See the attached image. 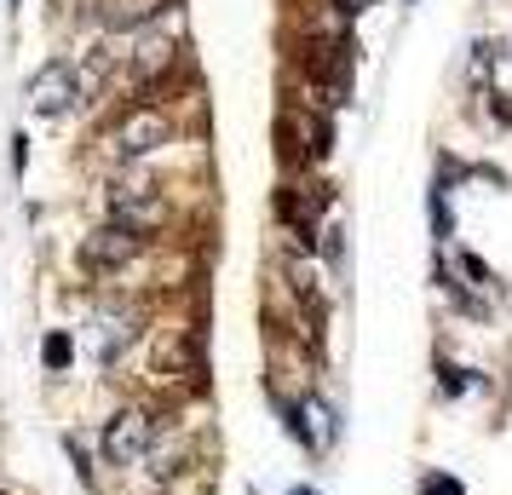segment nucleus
<instances>
[{"label":"nucleus","instance_id":"nucleus-5","mask_svg":"<svg viewBox=\"0 0 512 495\" xmlns=\"http://www.w3.org/2000/svg\"><path fill=\"white\" fill-rule=\"evenodd\" d=\"M75 98H81V75L70 64H47V70L29 81V110L35 116H70Z\"/></svg>","mask_w":512,"mask_h":495},{"label":"nucleus","instance_id":"nucleus-6","mask_svg":"<svg viewBox=\"0 0 512 495\" xmlns=\"http://www.w3.org/2000/svg\"><path fill=\"white\" fill-rule=\"evenodd\" d=\"M282 133L294 139V150H300L305 162H323L328 150H334V127L323 116H311V110H282Z\"/></svg>","mask_w":512,"mask_h":495},{"label":"nucleus","instance_id":"nucleus-2","mask_svg":"<svg viewBox=\"0 0 512 495\" xmlns=\"http://www.w3.org/2000/svg\"><path fill=\"white\" fill-rule=\"evenodd\" d=\"M156 438H162V415L144 409V403H133V409H121L116 421L104 426V455H110L116 467H133V461H144V455L156 449Z\"/></svg>","mask_w":512,"mask_h":495},{"label":"nucleus","instance_id":"nucleus-9","mask_svg":"<svg viewBox=\"0 0 512 495\" xmlns=\"http://www.w3.org/2000/svg\"><path fill=\"white\" fill-rule=\"evenodd\" d=\"M190 352H196L190 329H167L162 340H156V369H162V375H190Z\"/></svg>","mask_w":512,"mask_h":495},{"label":"nucleus","instance_id":"nucleus-11","mask_svg":"<svg viewBox=\"0 0 512 495\" xmlns=\"http://www.w3.org/2000/svg\"><path fill=\"white\" fill-rule=\"evenodd\" d=\"M420 495H461V484H455V478H443V472H432V478L420 484Z\"/></svg>","mask_w":512,"mask_h":495},{"label":"nucleus","instance_id":"nucleus-7","mask_svg":"<svg viewBox=\"0 0 512 495\" xmlns=\"http://www.w3.org/2000/svg\"><path fill=\"white\" fill-rule=\"evenodd\" d=\"M167 6H173V0H98V24L116 29V35L121 29H150Z\"/></svg>","mask_w":512,"mask_h":495},{"label":"nucleus","instance_id":"nucleus-10","mask_svg":"<svg viewBox=\"0 0 512 495\" xmlns=\"http://www.w3.org/2000/svg\"><path fill=\"white\" fill-rule=\"evenodd\" d=\"M41 357H47V369H70V340H64V334H47Z\"/></svg>","mask_w":512,"mask_h":495},{"label":"nucleus","instance_id":"nucleus-3","mask_svg":"<svg viewBox=\"0 0 512 495\" xmlns=\"http://www.w3.org/2000/svg\"><path fill=\"white\" fill-rule=\"evenodd\" d=\"M167 139H173V121H167V110L139 104V110L121 121L116 133H110V156H116V162H139V156H156Z\"/></svg>","mask_w":512,"mask_h":495},{"label":"nucleus","instance_id":"nucleus-8","mask_svg":"<svg viewBox=\"0 0 512 495\" xmlns=\"http://www.w3.org/2000/svg\"><path fill=\"white\" fill-rule=\"evenodd\" d=\"M173 58H179L173 35H144L139 52H133V70H139V81H156L162 70H173Z\"/></svg>","mask_w":512,"mask_h":495},{"label":"nucleus","instance_id":"nucleus-12","mask_svg":"<svg viewBox=\"0 0 512 495\" xmlns=\"http://www.w3.org/2000/svg\"><path fill=\"white\" fill-rule=\"evenodd\" d=\"M334 6H340V12H346V18H351V12H369L374 0H334Z\"/></svg>","mask_w":512,"mask_h":495},{"label":"nucleus","instance_id":"nucleus-1","mask_svg":"<svg viewBox=\"0 0 512 495\" xmlns=\"http://www.w3.org/2000/svg\"><path fill=\"white\" fill-rule=\"evenodd\" d=\"M173 219L167 213V196L156 179H121L116 190H110V225H121V231L133 236H156Z\"/></svg>","mask_w":512,"mask_h":495},{"label":"nucleus","instance_id":"nucleus-4","mask_svg":"<svg viewBox=\"0 0 512 495\" xmlns=\"http://www.w3.org/2000/svg\"><path fill=\"white\" fill-rule=\"evenodd\" d=\"M139 254H144V236L121 231V225H104V231H93L87 242H81V271L110 277V271H121V265H133Z\"/></svg>","mask_w":512,"mask_h":495}]
</instances>
